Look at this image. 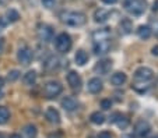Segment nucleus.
<instances>
[{
  "label": "nucleus",
  "instance_id": "f257e3e1",
  "mask_svg": "<svg viewBox=\"0 0 158 138\" xmlns=\"http://www.w3.org/2000/svg\"><path fill=\"white\" fill-rule=\"evenodd\" d=\"M60 18L64 24L70 25V27H81L87 21L85 14L80 11H64L60 14Z\"/></svg>",
  "mask_w": 158,
  "mask_h": 138
},
{
  "label": "nucleus",
  "instance_id": "f03ea898",
  "mask_svg": "<svg viewBox=\"0 0 158 138\" xmlns=\"http://www.w3.org/2000/svg\"><path fill=\"white\" fill-rule=\"evenodd\" d=\"M125 10L133 15H141L146 11V2L144 0H123Z\"/></svg>",
  "mask_w": 158,
  "mask_h": 138
},
{
  "label": "nucleus",
  "instance_id": "7ed1b4c3",
  "mask_svg": "<svg viewBox=\"0 0 158 138\" xmlns=\"http://www.w3.org/2000/svg\"><path fill=\"white\" fill-rule=\"evenodd\" d=\"M55 46H56L57 52L60 53H67L72 49V38L69 34L62 32L57 35V38L55 39Z\"/></svg>",
  "mask_w": 158,
  "mask_h": 138
},
{
  "label": "nucleus",
  "instance_id": "20e7f679",
  "mask_svg": "<svg viewBox=\"0 0 158 138\" xmlns=\"http://www.w3.org/2000/svg\"><path fill=\"white\" fill-rule=\"evenodd\" d=\"M62 91H63V87L57 81H49V82H46L44 87V95L46 96L48 99H53Z\"/></svg>",
  "mask_w": 158,
  "mask_h": 138
},
{
  "label": "nucleus",
  "instance_id": "39448f33",
  "mask_svg": "<svg viewBox=\"0 0 158 138\" xmlns=\"http://www.w3.org/2000/svg\"><path fill=\"white\" fill-rule=\"evenodd\" d=\"M152 78V70L148 67H139L134 71V80L139 82H147Z\"/></svg>",
  "mask_w": 158,
  "mask_h": 138
},
{
  "label": "nucleus",
  "instance_id": "423d86ee",
  "mask_svg": "<svg viewBox=\"0 0 158 138\" xmlns=\"http://www.w3.org/2000/svg\"><path fill=\"white\" fill-rule=\"evenodd\" d=\"M150 131H151V126H150V123L146 120H139L137 123H136V126H134V134L140 138L147 137V135L150 134Z\"/></svg>",
  "mask_w": 158,
  "mask_h": 138
},
{
  "label": "nucleus",
  "instance_id": "0eeeda50",
  "mask_svg": "<svg viewBox=\"0 0 158 138\" xmlns=\"http://www.w3.org/2000/svg\"><path fill=\"white\" fill-rule=\"evenodd\" d=\"M17 59L21 64L27 66V64H30V61L32 60V50H31L28 46H23V48H20V50H18V53H17Z\"/></svg>",
  "mask_w": 158,
  "mask_h": 138
},
{
  "label": "nucleus",
  "instance_id": "6e6552de",
  "mask_svg": "<svg viewBox=\"0 0 158 138\" xmlns=\"http://www.w3.org/2000/svg\"><path fill=\"white\" fill-rule=\"evenodd\" d=\"M38 38L42 42H51L53 39V30L51 25H42L38 30Z\"/></svg>",
  "mask_w": 158,
  "mask_h": 138
},
{
  "label": "nucleus",
  "instance_id": "1a4fd4ad",
  "mask_svg": "<svg viewBox=\"0 0 158 138\" xmlns=\"http://www.w3.org/2000/svg\"><path fill=\"white\" fill-rule=\"evenodd\" d=\"M112 60H109V59H104V60H99L98 63L95 64V67H94V70H95V73H98V74H108V73L112 70Z\"/></svg>",
  "mask_w": 158,
  "mask_h": 138
},
{
  "label": "nucleus",
  "instance_id": "9d476101",
  "mask_svg": "<svg viewBox=\"0 0 158 138\" xmlns=\"http://www.w3.org/2000/svg\"><path fill=\"white\" fill-rule=\"evenodd\" d=\"M67 82H69L70 88L74 91H78L81 88V77L78 73L76 71H70L67 74Z\"/></svg>",
  "mask_w": 158,
  "mask_h": 138
},
{
  "label": "nucleus",
  "instance_id": "9b49d317",
  "mask_svg": "<svg viewBox=\"0 0 158 138\" xmlns=\"http://www.w3.org/2000/svg\"><path fill=\"white\" fill-rule=\"evenodd\" d=\"M110 49V43L109 39H104V41H95L94 43V52L97 54H105L108 53Z\"/></svg>",
  "mask_w": 158,
  "mask_h": 138
},
{
  "label": "nucleus",
  "instance_id": "f8f14e48",
  "mask_svg": "<svg viewBox=\"0 0 158 138\" xmlns=\"http://www.w3.org/2000/svg\"><path fill=\"white\" fill-rule=\"evenodd\" d=\"M110 121H112V123H116V126L122 130L127 128V126H129V119L120 113H115L114 116H112V119H110Z\"/></svg>",
  "mask_w": 158,
  "mask_h": 138
},
{
  "label": "nucleus",
  "instance_id": "ddd939ff",
  "mask_svg": "<svg viewBox=\"0 0 158 138\" xmlns=\"http://www.w3.org/2000/svg\"><path fill=\"white\" fill-rule=\"evenodd\" d=\"M62 108L67 112H73L78 108V103L74 98H72V96H66V98L62 99Z\"/></svg>",
  "mask_w": 158,
  "mask_h": 138
},
{
  "label": "nucleus",
  "instance_id": "4468645a",
  "mask_svg": "<svg viewBox=\"0 0 158 138\" xmlns=\"http://www.w3.org/2000/svg\"><path fill=\"white\" fill-rule=\"evenodd\" d=\"M88 91L91 93H98V92H101V89H102V81L99 80V78H91L88 81Z\"/></svg>",
  "mask_w": 158,
  "mask_h": 138
},
{
  "label": "nucleus",
  "instance_id": "2eb2a0df",
  "mask_svg": "<svg viewBox=\"0 0 158 138\" xmlns=\"http://www.w3.org/2000/svg\"><path fill=\"white\" fill-rule=\"evenodd\" d=\"M45 116H46L48 121H51V123H53V124H57L60 121V114H59V112H57L55 108H48V109H46Z\"/></svg>",
  "mask_w": 158,
  "mask_h": 138
},
{
  "label": "nucleus",
  "instance_id": "dca6fc26",
  "mask_svg": "<svg viewBox=\"0 0 158 138\" xmlns=\"http://www.w3.org/2000/svg\"><path fill=\"white\" fill-rule=\"evenodd\" d=\"M131 30H133V22L129 18H123L119 22V31L122 35H129L131 32Z\"/></svg>",
  "mask_w": 158,
  "mask_h": 138
},
{
  "label": "nucleus",
  "instance_id": "f3484780",
  "mask_svg": "<svg viewBox=\"0 0 158 138\" xmlns=\"http://www.w3.org/2000/svg\"><path fill=\"white\" fill-rule=\"evenodd\" d=\"M108 18H109V13L104 9H98L95 13H94V20H95V22L104 24V22L108 21Z\"/></svg>",
  "mask_w": 158,
  "mask_h": 138
},
{
  "label": "nucleus",
  "instance_id": "a211bd4d",
  "mask_svg": "<svg viewBox=\"0 0 158 138\" xmlns=\"http://www.w3.org/2000/svg\"><path fill=\"white\" fill-rule=\"evenodd\" d=\"M110 31L109 28H104V30H97L93 32V39L94 41H104V39H109Z\"/></svg>",
  "mask_w": 158,
  "mask_h": 138
},
{
  "label": "nucleus",
  "instance_id": "6ab92c4d",
  "mask_svg": "<svg viewBox=\"0 0 158 138\" xmlns=\"http://www.w3.org/2000/svg\"><path fill=\"white\" fill-rule=\"evenodd\" d=\"M110 82L114 85H116V87H119V85H123L126 82V74L125 73H115V74H112V77H110Z\"/></svg>",
  "mask_w": 158,
  "mask_h": 138
},
{
  "label": "nucleus",
  "instance_id": "aec40b11",
  "mask_svg": "<svg viewBox=\"0 0 158 138\" xmlns=\"http://www.w3.org/2000/svg\"><path fill=\"white\" fill-rule=\"evenodd\" d=\"M59 59L57 57H55V56H49L46 60L44 61V67L46 70H55L57 66H59Z\"/></svg>",
  "mask_w": 158,
  "mask_h": 138
},
{
  "label": "nucleus",
  "instance_id": "412c9836",
  "mask_svg": "<svg viewBox=\"0 0 158 138\" xmlns=\"http://www.w3.org/2000/svg\"><path fill=\"white\" fill-rule=\"evenodd\" d=\"M74 60L78 66H84V64L88 61V54L84 50H77V53H76V56H74Z\"/></svg>",
  "mask_w": 158,
  "mask_h": 138
},
{
  "label": "nucleus",
  "instance_id": "4be33fe9",
  "mask_svg": "<svg viewBox=\"0 0 158 138\" xmlns=\"http://www.w3.org/2000/svg\"><path fill=\"white\" fill-rule=\"evenodd\" d=\"M137 35H139V38H141V39H148L150 36H151V28H150L148 25H141L137 30Z\"/></svg>",
  "mask_w": 158,
  "mask_h": 138
},
{
  "label": "nucleus",
  "instance_id": "5701e85b",
  "mask_svg": "<svg viewBox=\"0 0 158 138\" xmlns=\"http://www.w3.org/2000/svg\"><path fill=\"white\" fill-rule=\"evenodd\" d=\"M18 18H20V14H18L17 10H14V9L7 10V13H6L7 22H15V21H18Z\"/></svg>",
  "mask_w": 158,
  "mask_h": 138
},
{
  "label": "nucleus",
  "instance_id": "b1692460",
  "mask_svg": "<svg viewBox=\"0 0 158 138\" xmlns=\"http://www.w3.org/2000/svg\"><path fill=\"white\" fill-rule=\"evenodd\" d=\"M89 120L93 121L94 124H98L99 126V124H102L105 121V116L101 113V112H94V113L89 116Z\"/></svg>",
  "mask_w": 158,
  "mask_h": 138
},
{
  "label": "nucleus",
  "instance_id": "393cba45",
  "mask_svg": "<svg viewBox=\"0 0 158 138\" xmlns=\"http://www.w3.org/2000/svg\"><path fill=\"white\" fill-rule=\"evenodd\" d=\"M24 135L25 138H35L36 137V127L32 124H28L24 127Z\"/></svg>",
  "mask_w": 158,
  "mask_h": 138
},
{
  "label": "nucleus",
  "instance_id": "a878e982",
  "mask_svg": "<svg viewBox=\"0 0 158 138\" xmlns=\"http://www.w3.org/2000/svg\"><path fill=\"white\" fill-rule=\"evenodd\" d=\"M10 119V112L7 108H4V106H0V124H4L7 123Z\"/></svg>",
  "mask_w": 158,
  "mask_h": 138
},
{
  "label": "nucleus",
  "instance_id": "bb28decb",
  "mask_svg": "<svg viewBox=\"0 0 158 138\" xmlns=\"http://www.w3.org/2000/svg\"><path fill=\"white\" fill-rule=\"evenodd\" d=\"M36 81V73L35 71H28L27 74L24 75V82L27 85H34Z\"/></svg>",
  "mask_w": 158,
  "mask_h": 138
},
{
  "label": "nucleus",
  "instance_id": "cd10ccee",
  "mask_svg": "<svg viewBox=\"0 0 158 138\" xmlns=\"http://www.w3.org/2000/svg\"><path fill=\"white\" fill-rule=\"evenodd\" d=\"M18 78H20V71H18V70H11V71L9 73V75H7V80H9L10 82H14Z\"/></svg>",
  "mask_w": 158,
  "mask_h": 138
},
{
  "label": "nucleus",
  "instance_id": "c85d7f7f",
  "mask_svg": "<svg viewBox=\"0 0 158 138\" xmlns=\"http://www.w3.org/2000/svg\"><path fill=\"white\" fill-rule=\"evenodd\" d=\"M110 106H112V102H110L109 99H102L101 101V108L104 109V110H108V109H110Z\"/></svg>",
  "mask_w": 158,
  "mask_h": 138
},
{
  "label": "nucleus",
  "instance_id": "c756f323",
  "mask_svg": "<svg viewBox=\"0 0 158 138\" xmlns=\"http://www.w3.org/2000/svg\"><path fill=\"white\" fill-rule=\"evenodd\" d=\"M55 2H56V0H42V4H44V7H46V9H52V7L55 6Z\"/></svg>",
  "mask_w": 158,
  "mask_h": 138
},
{
  "label": "nucleus",
  "instance_id": "7c9ffc66",
  "mask_svg": "<svg viewBox=\"0 0 158 138\" xmlns=\"http://www.w3.org/2000/svg\"><path fill=\"white\" fill-rule=\"evenodd\" d=\"M98 138H112V135H110V132H108V131H102V132H99Z\"/></svg>",
  "mask_w": 158,
  "mask_h": 138
},
{
  "label": "nucleus",
  "instance_id": "2f4dec72",
  "mask_svg": "<svg viewBox=\"0 0 158 138\" xmlns=\"http://www.w3.org/2000/svg\"><path fill=\"white\" fill-rule=\"evenodd\" d=\"M6 24H7V20H4V18H0V31L4 30Z\"/></svg>",
  "mask_w": 158,
  "mask_h": 138
},
{
  "label": "nucleus",
  "instance_id": "473e14b6",
  "mask_svg": "<svg viewBox=\"0 0 158 138\" xmlns=\"http://www.w3.org/2000/svg\"><path fill=\"white\" fill-rule=\"evenodd\" d=\"M3 49H4V39L0 38V53L3 52Z\"/></svg>",
  "mask_w": 158,
  "mask_h": 138
},
{
  "label": "nucleus",
  "instance_id": "72a5a7b5",
  "mask_svg": "<svg viewBox=\"0 0 158 138\" xmlns=\"http://www.w3.org/2000/svg\"><path fill=\"white\" fill-rule=\"evenodd\" d=\"M105 4H115L118 2V0H102Z\"/></svg>",
  "mask_w": 158,
  "mask_h": 138
},
{
  "label": "nucleus",
  "instance_id": "f704fd0d",
  "mask_svg": "<svg viewBox=\"0 0 158 138\" xmlns=\"http://www.w3.org/2000/svg\"><path fill=\"white\" fill-rule=\"evenodd\" d=\"M151 53L154 54V56H158V46H154V48L151 49Z\"/></svg>",
  "mask_w": 158,
  "mask_h": 138
},
{
  "label": "nucleus",
  "instance_id": "c9c22d12",
  "mask_svg": "<svg viewBox=\"0 0 158 138\" xmlns=\"http://www.w3.org/2000/svg\"><path fill=\"white\" fill-rule=\"evenodd\" d=\"M152 10H154V11H158V0L154 2V4H152Z\"/></svg>",
  "mask_w": 158,
  "mask_h": 138
},
{
  "label": "nucleus",
  "instance_id": "e433bc0d",
  "mask_svg": "<svg viewBox=\"0 0 158 138\" xmlns=\"http://www.w3.org/2000/svg\"><path fill=\"white\" fill-rule=\"evenodd\" d=\"M122 138H136V137H134L133 134H126V135H123Z\"/></svg>",
  "mask_w": 158,
  "mask_h": 138
},
{
  "label": "nucleus",
  "instance_id": "4c0bfd02",
  "mask_svg": "<svg viewBox=\"0 0 158 138\" xmlns=\"http://www.w3.org/2000/svg\"><path fill=\"white\" fill-rule=\"evenodd\" d=\"M3 85H4V78H3V77H0V88L3 87Z\"/></svg>",
  "mask_w": 158,
  "mask_h": 138
},
{
  "label": "nucleus",
  "instance_id": "58836bf2",
  "mask_svg": "<svg viewBox=\"0 0 158 138\" xmlns=\"http://www.w3.org/2000/svg\"><path fill=\"white\" fill-rule=\"evenodd\" d=\"M10 138H21V135L20 134H11L10 135Z\"/></svg>",
  "mask_w": 158,
  "mask_h": 138
},
{
  "label": "nucleus",
  "instance_id": "ea45409f",
  "mask_svg": "<svg viewBox=\"0 0 158 138\" xmlns=\"http://www.w3.org/2000/svg\"><path fill=\"white\" fill-rule=\"evenodd\" d=\"M49 138H59V137H57V134H56V135H55V134H51V135H49Z\"/></svg>",
  "mask_w": 158,
  "mask_h": 138
},
{
  "label": "nucleus",
  "instance_id": "a19ab883",
  "mask_svg": "<svg viewBox=\"0 0 158 138\" xmlns=\"http://www.w3.org/2000/svg\"><path fill=\"white\" fill-rule=\"evenodd\" d=\"M3 96H4V93L2 92V91H0V99H2V98H3Z\"/></svg>",
  "mask_w": 158,
  "mask_h": 138
},
{
  "label": "nucleus",
  "instance_id": "79ce46f5",
  "mask_svg": "<svg viewBox=\"0 0 158 138\" xmlns=\"http://www.w3.org/2000/svg\"><path fill=\"white\" fill-rule=\"evenodd\" d=\"M6 2H7V0H0V4H4Z\"/></svg>",
  "mask_w": 158,
  "mask_h": 138
},
{
  "label": "nucleus",
  "instance_id": "37998d69",
  "mask_svg": "<svg viewBox=\"0 0 158 138\" xmlns=\"http://www.w3.org/2000/svg\"><path fill=\"white\" fill-rule=\"evenodd\" d=\"M155 35L158 36V27H157V30H155Z\"/></svg>",
  "mask_w": 158,
  "mask_h": 138
},
{
  "label": "nucleus",
  "instance_id": "c03bdc74",
  "mask_svg": "<svg viewBox=\"0 0 158 138\" xmlns=\"http://www.w3.org/2000/svg\"><path fill=\"white\" fill-rule=\"evenodd\" d=\"M0 138H4V135H3V134H2V132H0Z\"/></svg>",
  "mask_w": 158,
  "mask_h": 138
},
{
  "label": "nucleus",
  "instance_id": "a18cd8bd",
  "mask_svg": "<svg viewBox=\"0 0 158 138\" xmlns=\"http://www.w3.org/2000/svg\"><path fill=\"white\" fill-rule=\"evenodd\" d=\"M157 138H158V137H157Z\"/></svg>",
  "mask_w": 158,
  "mask_h": 138
}]
</instances>
